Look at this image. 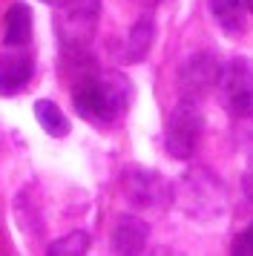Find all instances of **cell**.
<instances>
[{"instance_id":"1","label":"cell","mask_w":253,"mask_h":256,"mask_svg":"<svg viewBox=\"0 0 253 256\" xmlns=\"http://www.w3.org/2000/svg\"><path fill=\"white\" fill-rule=\"evenodd\" d=\"M132 104V81L124 72H106L92 75L80 81L72 92V106L84 121L90 124H115L126 116Z\"/></svg>"},{"instance_id":"2","label":"cell","mask_w":253,"mask_h":256,"mask_svg":"<svg viewBox=\"0 0 253 256\" xmlns=\"http://www.w3.org/2000/svg\"><path fill=\"white\" fill-rule=\"evenodd\" d=\"M182 210L193 219H216L228 208V190L218 182L216 173H210L207 167H190L182 176V184L176 187V198Z\"/></svg>"},{"instance_id":"3","label":"cell","mask_w":253,"mask_h":256,"mask_svg":"<svg viewBox=\"0 0 253 256\" xmlns=\"http://www.w3.org/2000/svg\"><path fill=\"white\" fill-rule=\"evenodd\" d=\"M202 130H204V116L198 110V101L182 98L172 106L170 118H167V130H164V147L176 162H187L193 158L196 147L202 141Z\"/></svg>"},{"instance_id":"4","label":"cell","mask_w":253,"mask_h":256,"mask_svg":"<svg viewBox=\"0 0 253 256\" xmlns=\"http://www.w3.org/2000/svg\"><path fill=\"white\" fill-rule=\"evenodd\" d=\"M121 190L124 198L132 208L141 210H156V208H167L176 198V187L170 184V178H164L161 173L150 170V167H126L121 176Z\"/></svg>"},{"instance_id":"5","label":"cell","mask_w":253,"mask_h":256,"mask_svg":"<svg viewBox=\"0 0 253 256\" xmlns=\"http://www.w3.org/2000/svg\"><path fill=\"white\" fill-rule=\"evenodd\" d=\"M218 101L233 118L253 116V60L233 58L218 75Z\"/></svg>"},{"instance_id":"6","label":"cell","mask_w":253,"mask_h":256,"mask_svg":"<svg viewBox=\"0 0 253 256\" xmlns=\"http://www.w3.org/2000/svg\"><path fill=\"white\" fill-rule=\"evenodd\" d=\"M218 75H222V60L216 52H193L190 58L182 60L176 84H178L182 98L198 101L218 84Z\"/></svg>"},{"instance_id":"7","label":"cell","mask_w":253,"mask_h":256,"mask_svg":"<svg viewBox=\"0 0 253 256\" xmlns=\"http://www.w3.org/2000/svg\"><path fill=\"white\" fill-rule=\"evenodd\" d=\"M147 236H150V224L144 219H138L132 213H121L115 219V228H112V254L118 256H136L144 250L147 244Z\"/></svg>"},{"instance_id":"8","label":"cell","mask_w":253,"mask_h":256,"mask_svg":"<svg viewBox=\"0 0 253 256\" xmlns=\"http://www.w3.org/2000/svg\"><path fill=\"white\" fill-rule=\"evenodd\" d=\"M32 75H34V60L29 55H23V52L3 55L0 58V95L3 98L18 95L26 84L32 81Z\"/></svg>"},{"instance_id":"9","label":"cell","mask_w":253,"mask_h":256,"mask_svg":"<svg viewBox=\"0 0 253 256\" xmlns=\"http://www.w3.org/2000/svg\"><path fill=\"white\" fill-rule=\"evenodd\" d=\"M32 9L26 3H14L6 12V26H3V44L9 49H20L32 40Z\"/></svg>"},{"instance_id":"10","label":"cell","mask_w":253,"mask_h":256,"mask_svg":"<svg viewBox=\"0 0 253 256\" xmlns=\"http://www.w3.org/2000/svg\"><path fill=\"white\" fill-rule=\"evenodd\" d=\"M152 40H156V24H152L150 14H141L124 40V60L126 64L144 60L150 55V49H152Z\"/></svg>"},{"instance_id":"11","label":"cell","mask_w":253,"mask_h":256,"mask_svg":"<svg viewBox=\"0 0 253 256\" xmlns=\"http://www.w3.org/2000/svg\"><path fill=\"white\" fill-rule=\"evenodd\" d=\"M210 14L216 26L230 38H239L244 32V0H207Z\"/></svg>"},{"instance_id":"12","label":"cell","mask_w":253,"mask_h":256,"mask_svg":"<svg viewBox=\"0 0 253 256\" xmlns=\"http://www.w3.org/2000/svg\"><path fill=\"white\" fill-rule=\"evenodd\" d=\"M34 121L40 124L46 136H52V138H64L69 132V118L66 112L55 104V101H49V98H40V101H34Z\"/></svg>"},{"instance_id":"13","label":"cell","mask_w":253,"mask_h":256,"mask_svg":"<svg viewBox=\"0 0 253 256\" xmlns=\"http://www.w3.org/2000/svg\"><path fill=\"white\" fill-rule=\"evenodd\" d=\"M86 250H90V236L84 230H72L55 242H49V248H46L49 256H84Z\"/></svg>"},{"instance_id":"14","label":"cell","mask_w":253,"mask_h":256,"mask_svg":"<svg viewBox=\"0 0 253 256\" xmlns=\"http://www.w3.org/2000/svg\"><path fill=\"white\" fill-rule=\"evenodd\" d=\"M230 254H233V256H253V224H248V228L233 239Z\"/></svg>"},{"instance_id":"15","label":"cell","mask_w":253,"mask_h":256,"mask_svg":"<svg viewBox=\"0 0 253 256\" xmlns=\"http://www.w3.org/2000/svg\"><path fill=\"white\" fill-rule=\"evenodd\" d=\"M239 144H242V150H244V156L253 162V121L239 127Z\"/></svg>"},{"instance_id":"16","label":"cell","mask_w":253,"mask_h":256,"mask_svg":"<svg viewBox=\"0 0 253 256\" xmlns=\"http://www.w3.org/2000/svg\"><path fill=\"white\" fill-rule=\"evenodd\" d=\"M242 190H244V196L253 202V170H248V173H244V178H242Z\"/></svg>"},{"instance_id":"17","label":"cell","mask_w":253,"mask_h":256,"mask_svg":"<svg viewBox=\"0 0 253 256\" xmlns=\"http://www.w3.org/2000/svg\"><path fill=\"white\" fill-rule=\"evenodd\" d=\"M40 3H46V6H52V9H60L66 0H40Z\"/></svg>"},{"instance_id":"18","label":"cell","mask_w":253,"mask_h":256,"mask_svg":"<svg viewBox=\"0 0 253 256\" xmlns=\"http://www.w3.org/2000/svg\"><path fill=\"white\" fill-rule=\"evenodd\" d=\"M244 6H248V9L253 12V0H244Z\"/></svg>"}]
</instances>
